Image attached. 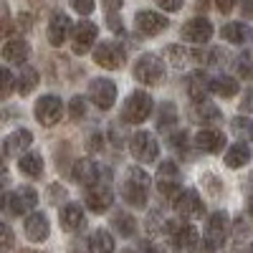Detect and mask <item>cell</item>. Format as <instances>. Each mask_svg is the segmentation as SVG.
<instances>
[{"label":"cell","mask_w":253,"mask_h":253,"mask_svg":"<svg viewBox=\"0 0 253 253\" xmlns=\"http://www.w3.org/2000/svg\"><path fill=\"white\" fill-rule=\"evenodd\" d=\"M246 253H253V243H251V246H248V248H246Z\"/></svg>","instance_id":"cell-57"},{"label":"cell","mask_w":253,"mask_h":253,"mask_svg":"<svg viewBox=\"0 0 253 253\" xmlns=\"http://www.w3.org/2000/svg\"><path fill=\"white\" fill-rule=\"evenodd\" d=\"M23 228H26V238L28 241H36V243L46 241L48 233H51V223H48V215L46 213H31L26 218Z\"/></svg>","instance_id":"cell-20"},{"label":"cell","mask_w":253,"mask_h":253,"mask_svg":"<svg viewBox=\"0 0 253 253\" xmlns=\"http://www.w3.org/2000/svg\"><path fill=\"white\" fill-rule=\"evenodd\" d=\"M167 56H170V61L175 63V66H182V63H187V61H198V58H203L198 51H187V48H182V46H167V51H165Z\"/></svg>","instance_id":"cell-34"},{"label":"cell","mask_w":253,"mask_h":253,"mask_svg":"<svg viewBox=\"0 0 253 253\" xmlns=\"http://www.w3.org/2000/svg\"><path fill=\"white\" fill-rule=\"evenodd\" d=\"M122 253H132V251H122Z\"/></svg>","instance_id":"cell-58"},{"label":"cell","mask_w":253,"mask_h":253,"mask_svg":"<svg viewBox=\"0 0 253 253\" xmlns=\"http://www.w3.org/2000/svg\"><path fill=\"white\" fill-rule=\"evenodd\" d=\"M220 36L228 41V43L243 46V43H251V41H253V28L246 26V23H236V20H233V23H225L223 26Z\"/></svg>","instance_id":"cell-25"},{"label":"cell","mask_w":253,"mask_h":253,"mask_svg":"<svg viewBox=\"0 0 253 253\" xmlns=\"http://www.w3.org/2000/svg\"><path fill=\"white\" fill-rule=\"evenodd\" d=\"M230 126H233V134L243 142H253V122L246 119V117H236L233 122H230Z\"/></svg>","instance_id":"cell-35"},{"label":"cell","mask_w":253,"mask_h":253,"mask_svg":"<svg viewBox=\"0 0 253 253\" xmlns=\"http://www.w3.org/2000/svg\"><path fill=\"white\" fill-rule=\"evenodd\" d=\"M13 74H10V69H3V99H8L10 96V91H13Z\"/></svg>","instance_id":"cell-43"},{"label":"cell","mask_w":253,"mask_h":253,"mask_svg":"<svg viewBox=\"0 0 253 253\" xmlns=\"http://www.w3.org/2000/svg\"><path fill=\"white\" fill-rule=\"evenodd\" d=\"M96 38H99V28L91 23V20H79V23L74 26L71 31V48L76 56H84V53H89L96 43Z\"/></svg>","instance_id":"cell-8"},{"label":"cell","mask_w":253,"mask_h":253,"mask_svg":"<svg viewBox=\"0 0 253 253\" xmlns=\"http://www.w3.org/2000/svg\"><path fill=\"white\" fill-rule=\"evenodd\" d=\"M69 33H71V18L66 13H53L51 20H48V43L51 46H63L69 41Z\"/></svg>","instance_id":"cell-17"},{"label":"cell","mask_w":253,"mask_h":253,"mask_svg":"<svg viewBox=\"0 0 253 253\" xmlns=\"http://www.w3.org/2000/svg\"><path fill=\"white\" fill-rule=\"evenodd\" d=\"M31 144H33V134L28 129H15L3 142V155L5 157H20V155H26V150Z\"/></svg>","instance_id":"cell-21"},{"label":"cell","mask_w":253,"mask_h":253,"mask_svg":"<svg viewBox=\"0 0 253 253\" xmlns=\"http://www.w3.org/2000/svg\"><path fill=\"white\" fill-rule=\"evenodd\" d=\"M18 28L28 31V28H31V15H20V18H18Z\"/></svg>","instance_id":"cell-53"},{"label":"cell","mask_w":253,"mask_h":253,"mask_svg":"<svg viewBox=\"0 0 253 253\" xmlns=\"http://www.w3.org/2000/svg\"><path fill=\"white\" fill-rule=\"evenodd\" d=\"M71 8L79 13V15H89L94 10V0H69Z\"/></svg>","instance_id":"cell-40"},{"label":"cell","mask_w":253,"mask_h":253,"mask_svg":"<svg viewBox=\"0 0 253 253\" xmlns=\"http://www.w3.org/2000/svg\"><path fill=\"white\" fill-rule=\"evenodd\" d=\"M193 119L198 124H215L223 119V112L215 107V104H210V101H195V107H193Z\"/></svg>","instance_id":"cell-28"},{"label":"cell","mask_w":253,"mask_h":253,"mask_svg":"<svg viewBox=\"0 0 253 253\" xmlns=\"http://www.w3.org/2000/svg\"><path fill=\"white\" fill-rule=\"evenodd\" d=\"M241 13L246 20H253V0H243L241 3Z\"/></svg>","instance_id":"cell-49"},{"label":"cell","mask_w":253,"mask_h":253,"mask_svg":"<svg viewBox=\"0 0 253 253\" xmlns=\"http://www.w3.org/2000/svg\"><path fill=\"white\" fill-rule=\"evenodd\" d=\"M89 152H99L101 147H104V134H99V132H94L91 137H89Z\"/></svg>","instance_id":"cell-45"},{"label":"cell","mask_w":253,"mask_h":253,"mask_svg":"<svg viewBox=\"0 0 253 253\" xmlns=\"http://www.w3.org/2000/svg\"><path fill=\"white\" fill-rule=\"evenodd\" d=\"M112 200H114V193L107 182H99V185H91L86 190V208L91 213H107L112 208Z\"/></svg>","instance_id":"cell-14"},{"label":"cell","mask_w":253,"mask_h":253,"mask_svg":"<svg viewBox=\"0 0 253 253\" xmlns=\"http://www.w3.org/2000/svg\"><path fill=\"white\" fill-rule=\"evenodd\" d=\"M152 107H155V101H152V96L147 91H142V89L132 91L129 96H126L124 109H122L124 124H142L147 117L152 114Z\"/></svg>","instance_id":"cell-3"},{"label":"cell","mask_w":253,"mask_h":253,"mask_svg":"<svg viewBox=\"0 0 253 253\" xmlns=\"http://www.w3.org/2000/svg\"><path fill=\"white\" fill-rule=\"evenodd\" d=\"M89 99L94 101V107L101 112H109L117 101V84L112 79H91L89 84Z\"/></svg>","instance_id":"cell-6"},{"label":"cell","mask_w":253,"mask_h":253,"mask_svg":"<svg viewBox=\"0 0 253 253\" xmlns=\"http://www.w3.org/2000/svg\"><path fill=\"white\" fill-rule=\"evenodd\" d=\"M89 253H114V238L109 230H94L91 238H89Z\"/></svg>","instance_id":"cell-30"},{"label":"cell","mask_w":253,"mask_h":253,"mask_svg":"<svg viewBox=\"0 0 253 253\" xmlns=\"http://www.w3.org/2000/svg\"><path fill=\"white\" fill-rule=\"evenodd\" d=\"M238 81L233 79V76H215L213 79V91L218 94V96H223V99H233L236 94H238Z\"/></svg>","instance_id":"cell-32"},{"label":"cell","mask_w":253,"mask_h":253,"mask_svg":"<svg viewBox=\"0 0 253 253\" xmlns=\"http://www.w3.org/2000/svg\"><path fill=\"white\" fill-rule=\"evenodd\" d=\"M228 238V213H223V210H218V213H213L208 218V225H205V241H210L215 248L223 246Z\"/></svg>","instance_id":"cell-18"},{"label":"cell","mask_w":253,"mask_h":253,"mask_svg":"<svg viewBox=\"0 0 253 253\" xmlns=\"http://www.w3.org/2000/svg\"><path fill=\"white\" fill-rule=\"evenodd\" d=\"M177 122V107L172 101H162V107L157 112V129H170Z\"/></svg>","instance_id":"cell-33"},{"label":"cell","mask_w":253,"mask_h":253,"mask_svg":"<svg viewBox=\"0 0 253 253\" xmlns=\"http://www.w3.org/2000/svg\"><path fill=\"white\" fill-rule=\"evenodd\" d=\"M134 79L139 84H147V86H157V84L165 81V63L157 53H142L134 61V69H132Z\"/></svg>","instance_id":"cell-2"},{"label":"cell","mask_w":253,"mask_h":253,"mask_svg":"<svg viewBox=\"0 0 253 253\" xmlns=\"http://www.w3.org/2000/svg\"><path fill=\"white\" fill-rule=\"evenodd\" d=\"M150 187H152V177L142 167H129L124 182H122V198L132 208H144L147 198H150Z\"/></svg>","instance_id":"cell-1"},{"label":"cell","mask_w":253,"mask_h":253,"mask_svg":"<svg viewBox=\"0 0 253 253\" xmlns=\"http://www.w3.org/2000/svg\"><path fill=\"white\" fill-rule=\"evenodd\" d=\"M31 48H28V41H23L20 36L15 38H8L5 41V46H3V58L8 63H15V66H23L26 58H28Z\"/></svg>","instance_id":"cell-23"},{"label":"cell","mask_w":253,"mask_h":253,"mask_svg":"<svg viewBox=\"0 0 253 253\" xmlns=\"http://www.w3.org/2000/svg\"><path fill=\"white\" fill-rule=\"evenodd\" d=\"M180 36L187 43H208L210 36H213V23H210L208 18H190L182 26Z\"/></svg>","instance_id":"cell-13"},{"label":"cell","mask_w":253,"mask_h":253,"mask_svg":"<svg viewBox=\"0 0 253 253\" xmlns=\"http://www.w3.org/2000/svg\"><path fill=\"white\" fill-rule=\"evenodd\" d=\"M172 208H175V213L185 220H193V218L203 215V200L198 195V190H193V187L182 190V193L172 200Z\"/></svg>","instance_id":"cell-12"},{"label":"cell","mask_w":253,"mask_h":253,"mask_svg":"<svg viewBox=\"0 0 253 253\" xmlns=\"http://www.w3.org/2000/svg\"><path fill=\"white\" fill-rule=\"evenodd\" d=\"M101 3H104V8H107V10H117V8H122L124 0H101Z\"/></svg>","instance_id":"cell-52"},{"label":"cell","mask_w":253,"mask_h":253,"mask_svg":"<svg viewBox=\"0 0 253 253\" xmlns=\"http://www.w3.org/2000/svg\"><path fill=\"white\" fill-rule=\"evenodd\" d=\"M69 114H71L74 122H79L84 114H86V99H84V96H74V99H71V109H69Z\"/></svg>","instance_id":"cell-37"},{"label":"cell","mask_w":253,"mask_h":253,"mask_svg":"<svg viewBox=\"0 0 253 253\" xmlns=\"http://www.w3.org/2000/svg\"><path fill=\"white\" fill-rule=\"evenodd\" d=\"M248 213H251V215H253V195H251V198H248Z\"/></svg>","instance_id":"cell-55"},{"label":"cell","mask_w":253,"mask_h":253,"mask_svg":"<svg viewBox=\"0 0 253 253\" xmlns=\"http://www.w3.org/2000/svg\"><path fill=\"white\" fill-rule=\"evenodd\" d=\"M236 66H238V74H241L246 81H253V51H243V53L236 58Z\"/></svg>","instance_id":"cell-36"},{"label":"cell","mask_w":253,"mask_h":253,"mask_svg":"<svg viewBox=\"0 0 253 253\" xmlns=\"http://www.w3.org/2000/svg\"><path fill=\"white\" fill-rule=\"evenodd\" d=\"M251 157H253V152H251L248 142L241 139V142H236V144L228 147V152H225V165L230 167V170H238V167H243V165L251 162Z\"/></svg>","instance_id":"cell-26"},{"label":"cell","mask_w":253,"mask_h":253,"mask_svg":"<svg viewBox=\"0 0 253 253\" xmlns=\"http://www.w3.org/2000/svg\"><path fill=\"white\" fill-rule=\"evenodd\" d=\"M71 177L74 182L84 185V187H91L99 182V165L89 157H84V160H76L74 162V170H71Z\"/></svg>","instance_id":"cell-19"},{"label":"cell","mask_w":253,"mask_h":253,"mask_svg":"<svg viewBox=\"0 0 253 253\" xmlns=\"http://www.w3.org/2000/svg\"><path fill=\"white\" fill-rule=\"evenodd\" d=\"M165 230H170V233H172V243H175L177 251H182V253H195V251H198L200 236H198L195 225L177 223V220H167Z\"/></svg>","instance_id":"cell-5"},{"label":"cell","mask_w":253,"mask_h":253,"mask_svg":"<svg viewBox=\"0 0 253 253\" xmlns=\"http://www.w3.org/2000/svg\"><path fill=\"white\" fill-rule=\"evenodd\" d=\"M20 253H46V251H33V248H26V251H20Z\"/></svg>","instance_id":"cell-56"},{"label":"cell","mask_w":253,"mask_h":253,"mask_svg":"<svg viewBox=\"0 0 253 253\" xmlns=\"http://www.w3.org/2000/svg\"><path fill=\"white\" fill-rule=\"evenodd\" d=\"M36 84H38V71H36V69H31L28 63H23V66H20V74H18V79H15V86H18L20 96L31 94V91L36 89Z\"/></svg>","instance_id":"cell-31"},{"label":"cell","mask_w":253,"mask_h":253,"mask_svg":"<svg viewBox=\"0 0 253 253\" xmlns=\"http://www.w3.org/2000/svg\"><path fill=\"white\" fill-rule=\"evenodd\" d=\"M13 248V230L8 223H3V251H10Z\"/></svg>","instance_id":"cell-46"},{"label":"cell","mask_w":253,"mask_h":253,"mask_svg":"<svg viewBox=\"0 0 253 253\" xmlns=\"http://www.w3.org/2000/svg\"><path fill=\"white\" fill-rule=\"evenodd\" d=\"M134 23H137V31H139V33H144V36H157V33L167 31L170 20H167L162 13H155V10H139L137 18H134Z\"/></svg>","instance_id":"cell-16"},{"label":"cell","mask_w":253,"mask_h":253,"mask_svg":"<svg viewBox=\"0 0 253 253\" xmlns=\"http://www.w3.org/2000/svg\"><path fill=\"white\" fill-rule=\"evenodd\" d=\"M225 58H228V53L220 51V48L210 51V63H213V66H220V63H225Z\"/></svg>","instance_id":"cell-47"},{"label":"cell","mask_w":253,"mask_h":253,"mask_svg":"<svg viewBox=\"0 0 253 253\" xmlns=\"http://www.w3.org/2000/svg\"><path fill=\"white\" fill-rule=\"evenodd\" d=\"M18 170L23 172L26 177H41L43 175V157H41V152H26L18 157Z\"/></svg>","instance_id":"cell-27"},{"label":"cell","mask_w":253,"mask_h":253,"mask_svg":"<svg viewBox=\"0 0 253 253\" xmlns=\"http://www.w3.org/2000/svg\"><path fill=\"white\" fill-rule=\"evenodd\" d=\"M236 3H238V0H215V5H218L220 13H230L236 8Z\"/></svg>","instance_id":"cell-48"},{"label":"cell","mask_w":253,"mask_h":253,"mask_svg":"<svg viewBox=\"0 0 253 253\" xmlns=\"http://www.w3.org/2000/svg\"><path fill=\"white\" fill-rule=\"evenodd\" d=\"M109 28H112V31H117V33H124V26L119 23V18H117L114 13L109 15Z\"/></svg>","instance_id":"cell-51"},{"label":"cell","mask_w":253,"mask_h":253,"mask_svg":"<svg viewBox=\"0 0 253 253\" xmlns=\"http://www.w3.org/2000/svg\"><path fill=\"white\" fill-rule=\"evenodd\" d=\"M195 144H198V150H203L208 155H215L225 147V137L218 129H200L195 137Z\"/></svg>","instance_id":"cell-24"},{"label":"cell","mask_w":253,"mask_h":253,"mask_svg":"<svg viewBox=\"0 0 253 253\" xmlns=\"http://www.w3.org/2000/svg\"><path fill=\"white\" fill-rule=\"evenodd\" d=\"M61 200H66V190H63L58 182H53L48 187V203L51 205H61Z\"/></svg>","instance_id":"cell-38"},{"label":"cell","mask_w":253,"mask_h":253,"mask_svg":"<svg viewBox=\"0 0 253 253\" xmlns=\"http://www.w3.org/2000/svg\"><path fill=\"white\" fill-rule=\"evenodd\" d=\"M238 107H241V112L253 114V89H246V91H243V96H241V101H238Z\"/></svg>","instance_id":"cell-41"},{"label":"cell","mask_w":253,"mask_h":253,"mask_svg":"<svg viewBox=\"0 0 253 253\" xmlns=\"http://www.w3.org/2000/svg\"><path fill=\"white\" fill-rule=\"evenodd\" d=\"M36 203H38V195H36V190H31V187H18L15 193H8L3 198V205H5V210L10 215L28 213V210L36 208Z\"/></svg>","instance_id":"cell-10"},{"label":"cell","mask_w":253,"mask_h":253,"mask_svg":"<svg viewBox=\"0 0 253 253\" xmlns=\"http://www.w3.org/2000/svg\"><path fill=\"white\" fill-rule=\"evenodd\" d=\"M33 114H36V119H38L41 124H43V126H53V124H58V122H61L63 104H61V99H58V96L46 94V96H41V99L36 101Z\"/></svg>","instance_id":"cell-11"},{"label":"cell","mask_w":253,"mask_h":253,"mask_svg":"<svg viewBox=\"0 0 253 253\" xmlns=\"http://www.w3.org/2000/svg\"><path fill=\"white\" fill-rule=\"evenodd\" d=\"M112 228L122 238H132L137 233V220L129 213H124V210H117V213L112 215Z\"/></svg>","instance_id":"cell-29"},{"label":"cell","mask_w":253,"mask_h":253,"mask_svg":"<svg viewBox=\"0 0 253 253\" xmlns=\"http://www.w3.org/2000/svg\"><path fill=\"white\" fill-rule=\"evenodd\" d=\"M157 190L160 195L167 198V200H175L180 193H182V185H180V170L172 160H162L160 167H157Z\"/></svg>","instance_id":"cell-4"},{"label":"cell","mask_w":253,"mask_h":253,"mask_svg":"<svg viewBox=\"0 0 253 253\" xmlns=\"http://www.w3.org/2000/svg\"><path fill=\"white\" fill-rule=\"evenodd\" d=\"M187 96L193 101H208V94L213 91V79H208V74L195 71L187 76Z\"/></svg>","instance_id":"cell-22"},{"label":"cell","mask_w":253,"mask_h":253,"mask_svg":"<svg viewBox=\"0 0 253 253\" xmlns=\"http://www.w3.org/2000/svg\"><path fill=\"white\" fill-rule=\"evenodd\" d=\"M139 253H157V251H155V246L150 241H142L139 243Z\"/></svg>","instance_id":"cell-54"},{"label":"cell","mask_w":253,"mask_h":253,"mask_svg":"<svg viewBox=\"0 0 253 253\" xmlns=\"http://www.w3.org/2000/svg\"><path fill=\"white\" fill-rule=\"evenodd\" d=\"M160 223H165L162 215L160 213H150V218H147V230H150V233H160V230H165V225H160Z\"/></svg>","instance_id":"cell-42"},{"label":"cell","mask_w":253,"mask_h":253,"mask_svg":"<svg viewBox=\"0 0 253 253\" xmlns=\"http://www.w3.org/2000/svg\"><path fill=\"white\" fill-rule=\"evenodd\" d=\"M58 220H61V228L66 230V233H81L84 228H86V215H84V210L79 203H66L61 208L58 213Z\"/></svg>","instance_id":"cell-15"},{"label":"cell","mask_w":253,"mask_h":253,"mask_svg":"<svg viewBox=\"0 0 253 253\" xmlns=\"http://www.w3.org/2000/svg\"><path fill=\"white\" fill-rule=\"evenodd\" d=\"M248 230H251V228L246 225V220H243V218H238V220H236V238H241V236H248Z\"/></svg>","instance_id":"cell-50"},{"label":"cell","mask_w":253,"mask_h":253,"mask_svg":"<svg viewBox=\"0 0 253 253\" xmlns=\"http://www.w3.org/2000/svg\"><path fill=\"white\" fill-rule=\"evenodd\" d=\"M129 152L137 162H155L157 155H160V144L155 139L152 132H137L132 134V142H129Z\"/></svg>","instance_id":"cell-7"},{"label":"cell","mask_w":253,"mask_h":253,"mask_svg":"<svg viewBox=\"0 0 253 253\" xmlns=\"http://www.w3.org/2000/svg\"><path fill=\"white\" fill-rule=\"evenodd\" d=\"M94 63H99L101 69L117 71V69L124 66V48L117 41H101L94 48Z\"/></svg>","instance_id":"cell-9"},{"label":"cell","mask_w":253,"mask_h":253,"mask_svg":"<svg viewBox=\"0 0 253 253\" xmlns=\"http://www.w3.org/2000/svg\"><path fill=\"white\" fill-rule=\"evenodd\" d=\"M182 3H185V0H157V5H160L162 10H167V13L180 10V8H182Z\"/></svg>","instance_id":"cell-44"},{"label":"cell","mask_w":253,"mask_h":253,"mask_svg":"<svg viewBox=\"0 0 253 253\" xmlns=\"http://www.w3.org/2000/svg\"><path fill=\"white\" fill-rule=\"evenodd\" d=\"M170 147L175 152H187V134L185 132H175L170 137Z\"/></svg>","instance_id":"cell-39"}]
</instances>
